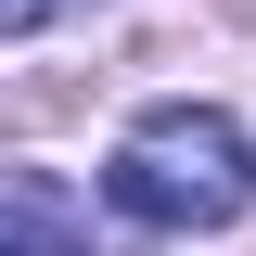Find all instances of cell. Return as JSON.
Here are the masks:
<instances>
[{"label": "cell", "instance_id": "obj_1", "mask_svg": "<svg viewBox=\"0 0 256 256\" xmlns=\"http://www.w3.org/2000/svg\"><path fill=\"white\" fill-rule=\"evenodd\" d=\"M102 205L141 230H230L256 205V154L218 102H141L128 141L102 154Z\"/></svg>", "mask_w": 256, "mask_h": 256}, {"label": "cell", "instance_id": "obj_2", "mask_svg": "<svg viewBox=\"0 0 256 256\" xmlns=\"http://www.w3.org/2000/svg\"><path fill=\"white\" fill-rule=\"evenodd\" d=\"M0 256H90V218H77V192L13 166L0 180Z\"/></svg>", "mask_w": 256, "mask_h": 256}, {"label": "cell", "instance_id": "obj_3", "mask_svg": "<svg viewBox=\"0 0 256 256\" xmlns=\"http://www.w3.org/2000/svg\"><path fill=\"white\" fill-rule=\"evenodd\" d=\"M38 13H52V0H0V38H26V26H38Z\"/></svg>", "mask_w": 256, "mask_h": 256}]
</instances>
